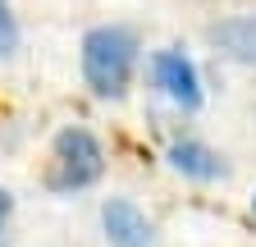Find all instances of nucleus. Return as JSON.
<instances>
[{
    "label": "nucleus",
    "mask_w": 256,
    "mask_h": 247,
    "mask_svg": "<svg viewBox=\"0 0 256 247\" xmlns=\"http://www.w3.org/2000/svg\"><path fill=\"white\" fill-rule=\"evenodd\" d=\"M106 170V151L87 128H64L55 138V160H50V188L55 192H78L96 183Z\"/></svg>",
    "instance_id": "f03ea898"
},
{
    "label": "nucleus",
    "mask_w": 256,
    "mask_h": 247,
    "mask_svg": "<svg viewBox=\"0 0 256 247\" xmlns=\"http://www.w3.org/2000/svg\"><path fill=\"white\" fill-rule=\"evenodd\" d=\"M101 224H106L110 247H151V220H146L133 202H124V197L106 202Z\"/></svg>",
    "instance_id": "20e7f679"
},
{
    "label": "nucleus",
    "mask_w": 256,
    "mask_h": 247,
    "mask_svg": "<svg viewBox=\"0 0 256 247\" xmlns=\"http://www.w3.org/2000/svg\"><path fill=\"white\" fill-rule=\"evenodd\" d=\"M156 82L165 87V96L178 101V106H202V78L192 69V60L178 55V50H160L156 55Z\"/></svg>",
    "instance_id": "7ed1b4c3"
},
{
    "label": "nucleus",
    "mask_w": 256,
    "mask_h": 247,
    "mask_svg": "<svg viewBox=\"0 0 256 247\" xmlns=\"http://www.w3.org/2000/svg\"><path fill=\"white\" fill-rule=\"evenodd\" d=\"M170 160H174V170L188 174V178H220V174H224V160L215 156L210 146H202V142H174V146H170Z\"/></svg>",
    "instance_id": "423d86ee"
},
{
    "label": "nucleus",
    "mask_w": 256,
    "mask_h": 247,
    "mask_svg": "<svg viewBox=\"0 0 256 247\" xmlns=\"http://www.w3.org/2000/svg\"><path fill=\"white\" fill-rule=\"evenodd\" d=\"M252 210H256V202H252Z\"/></svg>",
    "instance_id": "1a4fd4ad"
},
{
    "label": "nucleus",
    "mask_w": 256,
    "mask_h": 247,
    "mask_svg": "<svg viewBox=\"0 0 256 247\" xmlns=\"http://www.w3.org/2000/svg\"><path fill=\"white\" fill-rule=\"evenodd\" d=\"M210 42L238 64H256V14H234V18L215 23Z\"/></svg>",
    "instance_id": "39448f33"
},
{
    "label": "nucleus",
    "mask_w": 256,
    "mask_h": 247,
    "mask_svg": "<svg viewBox=\"0 0 256 247\" xmlns=\"http://www.w3.org/2000/svg\"><path fill=\"white\" fill-rule=\"evenodd\" d=\"M133 55L138 42L128 28H92L87 42H82V78L96 96H119L133 78Z\"/></svg>",
    "instance_id": "f257e3e1"
},
{
    "label": "nucleus",
    "mask_w": 256,
    "mask_h": 247,
    "mask_svg": "<svg viewBox=\"0 0 256 247\" xmlns=\"http://www.w3.org/2000/svg\"><path fill=\"white\" fill-rule=\"evenodd\" d=\"M10 210H14V197H10L5 188H0V224H5V220H10Z\"/></svg>",
    "instance_id": "6e6552de"
},
{
    "label": "nucleus",
    "mask_w": 256,
    "mask_h": 247,
    "mask_svg": "<svg viewBox=\"0 0 256 247\" xmlns=\"http://www.w3.org/2000/svg\"><path fill=\"white\" fill-rule=\"evenodd\" d=\"M14 46H18V23H14L10 0H0V55H14Z\"/></svg>",
    "instance_id": "0eeeda50"
}]
</instances>
